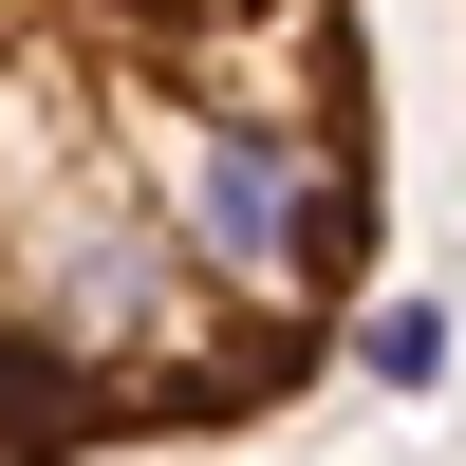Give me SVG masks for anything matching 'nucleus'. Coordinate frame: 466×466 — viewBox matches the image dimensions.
<instances>
[{"label": "nucleus", "mask_w": 466, "mask_h": 466, "mask_svg": "<svg viewBox=\"0 0 466 466\" xmlns=\"http://www.w3.org/2000/svg\"><path fill=\"white\" fill-rule=\"evenodd\" d=\"M373 224V0H0V466L299 410L355 355Z\"/></svg>", "instance_id": "1"}]
</instances>
